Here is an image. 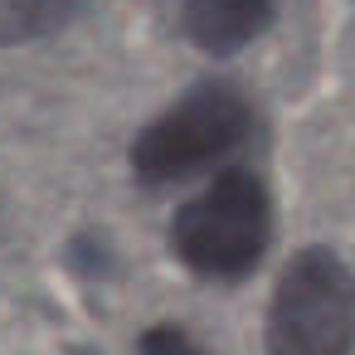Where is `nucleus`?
Wrapping results in <instances>:
<instances>
[{"mask_svg": "<svg viewBox=\"0 0 355 355\" xmlns=\"http://www.w3.org/2000/svg\"><path fill=\"white\" fill-rule=\"evenodd\" d=\"M78 10V0H0V49L30 44L64 30Z\"/></svg>", "mask_w": 355, "mask_h": 355, "instance_id": "obj_5", "label": "nucleus"}, {"mask_svg": "<svg viewBox=\"0 0 355 355\" xmlns=\"http://www.w3.org/2000/svg\"><path fill=\"white\" fill-rule=\"evenodd\" d=\"M253 132V112L243 103V93H234L229 83H205L195 93H185L175 107H166L132 146V166L141 180H180L195 175L214 161H224L234 146H243V137Z\"/></svg>", "mask_w": 355, "mask_h": 355, "instance_id": "obj_3", "label": "nucleus"}, {"mask_svg": "<svg viewBox=\"0 0 355 355\" xmlns=\"http://www.w3.org/2000/svg\"><path fill=\"white\" fill-rule=\"evenodd\" d=\"M141 355H200V345L180 326H151L141 336Z\"/></svg>", "mask_w": 355, "mask_h": 355, "instance_id": "obj_6", "label": "nucleus"}, {"mask_svg": "<svg viewBox=\"0 0 355 355\" xmlns=\"http://www.w3.org/2000/svg\"><path fill=\"white\" fill-rule=\"evenodd\" d=\"M355 350V272L331 248H302L268 306V355H350Z\"/></svg>", "mask_w": 355, "mask_h": 355, "instance_id": "obj_2", "label": "nucleus"}, {"mask_svg": "<svg viewBox=\"0 0 355 355\" xmlns=\"http://www.w3.org/2000/svg\"><path fill=\"white\" fill-rule=\"evenodd\" d=\"M272 20V0H185V35L214 54L229 59L243 44H253Z\"/></svg>", "mask_w": 355, "mask_h": 355, "instance_id": "obj_4", "label": "nucleus"}, {"mask_svg": "<svg viewBox=\"0 0 355 355\" xmlns=\"http://www.w3.org/2000/svg\"><path fill=\"white\" fill-rule=\"evenodd\" d=\"M272 234V200L253 171H224L175 214V253L200 277H243Z\"/></svg>", "mask_w": 355, "mask_h": 355, "instance_id": "obj_1", "label": "nucleus"}]
</instances>
